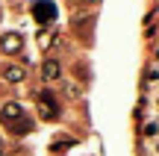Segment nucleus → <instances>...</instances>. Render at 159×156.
I'll return each instance as SVG.
<instances>
[{"label": "nucleus", "mask_w": 159, "mask_h": 156, "mask_svg": "<svg viewBox=\"0 0 159 156\" xmlns=\"http://www.w3.org/2000/svg\"><path fill=\"white\" fill-rule=\"evenodd\" d=\"M0 156H3V150H0Z\"/></svg>", "instance_id": "obj_10"}, {"label": "nucleus", "mask_w": 159, "mask_h": 156, "mask_svg": "<svg viewBox=\"0 0 159 156\" xmlns=\"http://www.w3.org/2000/svg\"><path fill=\"white\" fill-rule=\"evenodd\" d=\"M41 74H44V80H56L62 71H59V62L56 59H47L44 65H41Z\"/></svg>", "instance_id": "obj_6"}, {"label": "nucleus", "mask_w": 159, "mask_h": 156, "mask_svg": "<svg viewBox=\"0 0 159 156\" xmlns=\"http://www.w3.org/2000/svg\"><path fill=\"white\" fill-rule=\"evenodd\" d=\"M77 77H80V80H85V65H83V62L77 65Z\"/></svg>", "instance_id": "obj_9"}, {"label": "nucleus", "mask_w": 159, "mask_h": 156, "mask_svg": "<svg viewBox=\"0 0 159 156\" xmlns=\"http://www.w3.org/2000/svg\"><path fill=\"white\" fill-rule=\"evenodd\" d=\"M33 15L39 24H50L53 18H56V6L50 3V0H39V3L33 6Z\"/></svg>", "instance_id": "obj_3"}, {"label": "nucleus", "mask_w": 159, "mask_h": 156, "mask_svg": "<svg viewBox=\"0 0 159 156\" xmlns=\"http://www.w3.org/2000/svg\"><path fill=\"white\" fill-rule=\"evenodd\" d=\"M91 29H94V18H80V21L74 24V35L83 41V44H91V41H94Z\"/></svg>", "instance_id": "obj_4"}, {"label": "nucleus", "mask_w": 159, "mask_h": 156, "mask_svg": "<svg viewBox=\"0 0 159 156\" xmlns=\"http://www.w3.org/2000/svg\"><path fill=\"white\" fill-rule=\"evenodd\" d=\"M0 121H3V124H6V127H9L15 136L30 133V130H33V124L24 118V109H21L18 103H6L3 109H0Z\"/></svg>", "instance_id": "obj_1"}, {"label": "nucleus", "mask_w": 159, "mask_h": 156, "mask_svg": "<svg viewBox=\"0 0 159 156\" xmlns=\"http://www.w3.org/2000/svg\"><path fill=\"white\" fill-rule=\"evenodd\" d=\"M21 44H24V38L18 33H6L3 38H0V50H3V53H18Z\"/></svg>", "instance_id": "obj_5"}, {"label": "nucleus", "mask_w": 159, "mask_h": 156, "mask_svg": "<svg viewBox=\"0 0 159 156\" xmlns=\"http://www.w3.org/2000/svg\"><path fill=\"white\" fill-rule=\"evenodd\" d=\"M71 3H74V6H94L97 0H71Z\"/></svg>", "instance_id": "obj_8"}, {"label": "nucleus", "mask_w": 159, "mask_h": 156, "mask_svg": "<svg viewBox=\"0 0 159 156\" xmlns=\"http://www.w3.org/2000/svg\"><path fill=\"white\" fill-rule=\"evenodd\" d=\"M39 112H41V118H47V121L59 118V106H56V100H53L50 91H41L39 94Z\"/></svg>", "instance_id": "obj_2"}, {"label": "nucleus", "mask_w": 159, "mask_h": 156, "mask_svg": "<svg viewBox=\"0 0 159 156\" xmlns=\"http://www.w3.org/2000/svg\"><path fill=\"white\" fill-rule=\"evenodd\" d=\"M3 77L9 82H21L24 80V68H18V65H9V68H3Z\"/></svg>", "instance_id": "obj_7"}]
</instances>
